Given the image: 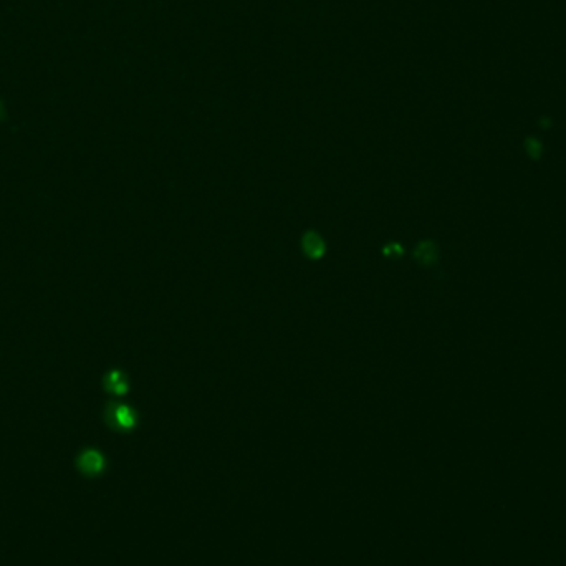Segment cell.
Wrapping results in <instances>:
<instances>
[{"label":"cell","instance_id":"obj_1","mask_svg":"<svg viewBox=\"0 0 566 566\" xmlns=\"http://www.w3.org/2000/svg\"><path fill=\"white\" fill-rule=\"evenodd\" d=\"M106 419L113 427L121 431L133 429L136 424L135 411L124 404H110L106 409Z\"/></svg>","mask_w":566,"mask_h":566},{"label":"cell","instance_id":"obj_2","mask_svg":"<svg viewBox=\"0 0 566 566\" xmlns=\"http://www.w3.org/2000/svg\"><path fill=\"white\" fill-rule=\"evenodd\" d=\"M78 466L84 472V474L95 475V474H100V472L103 471L104 460H103V457H101L100 452L87 451V452H83L82 457H80Z\"/></svg>","mask_w":566,"mask_h":566},{"label":"cell","instance_id":"obj_3","mask_svg":"<svg viewBox=\"0 0 566 566\" xmlns=\"http://www.w3.org/2000/svg\"><path fill=\"white\" fill-rule=\"evenodd\" d=\"M303 250L310 258H320L325 253V242L317 232H306L303 237Z\"/></svg>","mask_w":566,"mask_h":566},{"label":"cell","instance_id":"obj_4","mask_svg":"<svg viewBox=\"0 0 566 566\" xmlns=\"http://www.w3.org/2000/svg\"><path fill=\"white\" fill-rule=\"evenodd\" d=\"M104 387L113 394H126L128 393V379L121 371L115 370L111 373L106 374L104 378Z\"/></svg>","mask_w":566,"mask_h":566},{"label":"cell","instance_id":"obj_5","mask_svg":"<svg viewBox=\"0 0 566 566\" xmlns=\"http://www.w3.org/2000/svg\"><path fill=\"white\" fill-rule=\"evenodd\" d=\"M416 257L419 258L420 262H432L435 257V252H434V247L431 244H420L418 247V250H416Z\"/></svg>","mask_w":566,"mask_h":566},{"label":"cell","instance_id":"obj_6","mask_svg":"<svg viewBox=\"0 0 566 566\" xmlns=\"http://www.w3.org/2000/svg\"><path fill=\"white\" fill-rule=\"evenodd\" d=\"M3 116H5V110H3V104H2V101H0V120H2Z\"/></svg>","mask_w":566,"mask_h":566}]
</instances>
